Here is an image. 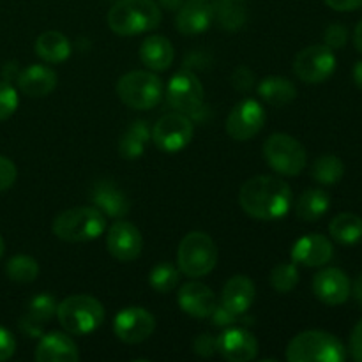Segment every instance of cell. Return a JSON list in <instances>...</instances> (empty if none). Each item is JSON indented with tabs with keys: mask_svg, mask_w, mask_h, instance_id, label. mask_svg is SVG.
<instances>
[{
	"mask_svg": "<svg viewBox=\"0 0 362 362\" xmlns=\"http://www.w3.org/2000/svg\"><path fill=\"white\" fill-rule=\"evenodd\" d=\"M218 246L205 232H191L180 240L177 267L187 278H204L218 264Z\"/></svg>",
	"mask_w": 362,
	"mask_h": 362,
	"instance_id": "cell-6",
	"label": "cell"
},
{
	"mask_svg": "<svg viewBox=\"0 0 362 362\" xmlns=\"http://www.w3.org/2000/svg\"><path fill=\"white\" fill-rule=\"evenodd\" d=\"M177 300L180 310L194 318H209L216 308L214 292L198 281H189L180 286Z\"/></svg>",
	"mask_w": 362,
	"mask_h": 362,
	"instance_id": "cell-19",
	"label": "cell"
},
{
	"mask_svg": "<svg viewBox=\"0 0 362 362\" xmlns=\"http://www.w3.org/2000/svg\"><path fill=\"white\" fill-rule=\"evenodd\" d=\"M193 350L204 359L214 356L218 352V346H216V338H212L211 334H200L193 341Z\"/></svg>",
	"mask_w": 362,
	"mask_h": 362,
	"instance_id": "cell-39",
	"label": "cell"
},
{
	"mask_svg": "<svg viewBox=\"0 0 362 362\" xmlns=\"http://www.w3.org/2000/svg\"><path fill=\"white\" fill-rule=\"evenodd\" d=\"M237 2H240V0H237Z\"/></svg>",
	"mask_w": 362,
	"mask_h": 362,
	"instance_id": "cell-50",
	"label": "cell"
},
{
	"mask_svg": "<svg viewBox=\"0 0 362 362\" xmlns=\"http://www.w3.org/2000/svg\"><path fill=\"white\" fill-rule=\"evenodd\" d=\"M90 198L95 207L110 218L122 219L131 211V202L127 194L112 180H99L92 189Z\"/></svg>",
	"mask_w": 362,
	"mask_h": 362,
	"instance_id": "cell-20",
	"label": "cell"
},
{
	"mask_svg": "<svg viewBox=\"0 0 362 362\" xmlns=\"http://www.w3.org/2000/svg\"><path fill=\"white\" fill-rule=\"evenodd\" d=\"M255 300V283L247 276H233L226 281L221 304L235 315H244Z\"/></svg>",
	"mask_w": 362,
	"mask_h": 362,
	"instance_id": "cell-24",
	"label": "cell"
},
{
	"mask_svg": "<svg viewBox=\"0 0 362 362\" xmlns=\"http://www.w3.org/2000/svg\"><path fill=\"white\" fill-rule=\"evenodd\" d=\"M152 131L145 120H134L119 140V154L126 159H136L144 156Z\"/></svg>",
	"mask_w": 362,
	"mask_h": 362,
	"instance_id": "cell-28",
	"label": "cell"
},
{
	"mask_svg": "<svg viewBox=\"0 0 362 362\" xmlns=\"http://www.w3.org/2000/svg\"><path fill=\"white\" fill-rule=\"evenodd\" d=\"M237 317H239V315H235V313H232V311L230 310H226L225 306H218V304H216V308H214V311H212L211 313V318H212V324L214 325H219V327H226V325H232V324H235L237 322Z\"/></svg>",
	"mask_w": 362,
	"mask_h": 362,
	"instance_id": "cell-41",
	"label": "cell"
},
{
	"mask_svg": "<svg viewBox=\"0 0 362 362\" xmlns=\"http://www.w3.org/2000/svg\"><path fill=\"white\" fill-rule=\"evenodd\" d=\"M332 255H334L332 243L320 233L300 237L292 246L293 264H300L304 267H322L331 262Z\"/></svg>",
	"mask_w": 362,
	"mask_h": 362,
	"instance_id": "cell-17",
	"label": "cell"
},
{
	"mask_svg": "<svg viewBox=\"0 0 362 362\" xmlns=\"http://www.w3.org/2000/svg\"><path fill=\"white\" fill-rule=\"evenodd\" d=\"M354 81H356L357 88L362 90V60L357 62L356 67H354Z\"/></svg>",
	"mask_w": 362,
	"mask_h": 362,
	"instance_id": "cell-46",
	"label": "cell"
},
{
	"mask_svg": "<svg viewBox=\"0 0 362 362\" xmlns=\"http://www.w3.org/2000/svg\"><path fill=\"white\" fill-rule=\"evenodd\" d=\"M258 94L267 105L283 108L290 105L297 98V88L288 78L285 76H267L258 85Z\"/></svg>",
	"mask_w": 362,
	"mask_h": 362,
	"instance_id": "cell-27",
	"label": "cell"
},
{
	"mask_svg": "<svg viewBox=\"0 0 362 362\" xmlns=\"http://www.w3.org/2000/svg\"><path fill=\"white\" fill-rule=\"evenodd\" d=\"M313 292L317 299L327 306H339L349 300L352 286L349 276L341 269L327 267L315 274Z\"/></svg>",
	"mask_w": 362,
	"mask_h": 362,
	"instance_id": "cell-15",
	"label": "cell"
},
{
	"mask_svg": "<svg viewBox=\"0 0 362 362\" xmlns=\"http://www.w3.org/2000/svg\"><path fill=\"white\" fill-rule=\"evenodd\" d=\"M204 85L191 71H179L173 74L166 87V101L175 112L194 115L204 106Z\"/></svg>",
	"mask_w": 362,
	"mask_h": 362,
	"instance_id": "cell-10",
	"label": "cell"
},
{
	"mask_svg": "<svg viewBox=\"0 0 362 362\" xmlns=\"http://www.w3.org/2000/svg\"><path fill=\"white\" fill-rule=\"evenodd\" d=\"M218 354L230 362H247L257 359L258 341L246 329H228L216 338Z\"/></svg>",
	"mask_w": 362,
	"mask_h": 362,
	"instance_id": "cell-16",
	"label": "cell"
},
{
	"mask_svg": "<svg viewBox=\"0 0 362 362\" xmlns=\"http://www.w3.org/2000/svg\"><path fill=\"white\" fill-rule=\"evenodd\" d=\"M329 233L336 243L352 246L362 239V218L352 212L338 214L329 225Z\"/></svg>",
	"mask_w": 362,
	"mask_h": 362,
	"instance_id": "cell-30",
	"label": "cell"
},
{
	"mask_svg": "<svg viewBox=\"0 0 362 362\" xmlns=\"http://www.w3.org/2000/svg\"><path fill=\"white\" fill-rule=\"evenodd\" d=\"M212 21L226 30H237L246 23V9L237 0H218L212 4Z\"/></svg>",
	"mask_w": 362,
	"mask_h": 362,
	"instance_id": "cell-31",
	"label": "cell"
},
{
	"mask_svg": "<svg viewBox=\"0 0 362 362\" xmlns=\"http://www.w3.org/2000/svg\"><path fill=\"white\" fill-rule=\"evenodd\" d=\"M350 352L354 359L362 362V320L354 327L350 336Z\"/></svg>",
	"mask_w": 362,
	"mask_h": 362,
	"instance_id": "cell-43",
	"label": "cell"
},
{
	"mask_svg": "<svg viewBox=\"0 0 362 362\" xmlns=\"http://www.w3.org/2000/svg\"><path fill=\"white\" fill-rule=\"evenodd\" d=\"M108 27L119 35L151 32L161 23V9L154 0H119L108 11Z\"/></svg>",
	"mask_w": 362,
	"mask_h": 362,
	"instance_id": "cell-2",
	"label": "cell"
},
{
	"mask_svg": "<svg viewBox=\"0 0 362 362\" xmlns=\"http://www.w3.org/2000/svg\"><path fill=\"white\" fill-rule=\"evenodd\" d=\"M324 41L325 46H329L331 49L343 48L346 45V41H349V30L341 23L329 25L324 32Z\"/></svg>",
	"mask_w": 362,
	"mask_h": 362,
	"instance_id": "cell-37",
	"label": "cell"
},
{
	"mask_svg": "<svg viewBox=\"0 0 362 362\" xmlns=\"http://www.w3.org/2000/svg\"><path fill=\"white\" fill-rule=\"evenodd\" d=\"M6 274L11 281L28 285V283H34L39 276V264L35 258L28 255H16L7 262Z\"/></svg>",
	"mask_w": 362,
	"mask_h": 362,
	"instance_id": "cell-33",
	"label": "cell"
},
{
	"mask_svg": "<svg viewBox=\"0 0 362 362\" xmlns=\"http://www.w3.org/2000/svg\"><path fill=\"white\" fill-rule=\"evenodd\" d=\"M331 9L339 11V13H350L362 7V0H324Z\"/></svg>",
	"mask_w": 362,
	"mask_h": 362,
	"instance_id": "cell-44",
	"label": "cell"
},
{
	"mask_svg": "<svg viewBox=\"0 0 362 362\" xmlns=\"http://www.w3.org/2000/svg\"><path fill=\"white\" fill-rule=\"evenodd\" d=\"M159 2L165 7H168V9H179L184 4V0H159Z\"/></svg>",
	"mask_w": 362,
	"mask_h": 362,
	"instance_id": "cell-48",
	"label": "cell"
},
{
	"mask_svg": "<svg viewBox=\"0 0 362 362\" xmlns=\"http://www.w3.org/2000/svg\"><path fill=\"white\" fill-rule=\"evenodd\" d=\"M264 158L274 172L281 175H299L306 168V148L286 133H276L264 144Z\"/></svg>",
	"mask_w": 362,
	"mask_h": 362,
	"instance_id": "cell-8",
	"label": "cell"
},
{
	"mask_svg": "<svg viewBox=\"0 0 362 362\" xmlns=\"http://www.w3.org/2000/svg\"><path fill=\"white\" fill-rule=\"evenodd\" d=\"M18 105H20V99H18L16 88L7 80L0 81V122L9 119L16 112Z\"/></svg>",
	"mask_w": 362,
	"mask_h": 362,
	"instance_id": "cell-36",
	"label": "cell"
},
{
	"mask_svg": "<svg viewBox=\"0 0 362 362\" xmlns=\"http://www.w3.org/2000/svg\"><path fill=\"white\" fill-rule=\"evenodd\" d=\"M52 230L64 243H88L105 233L106 218L98 207H73L57 216Z\"/></svg>",
	"mask_w": 362,
	"mask_h": 362,
	"instance_id": "cell-4",
	"label": "cell"
},
{
	"mask_svg": "<svg viewBox=\"0 0 362 362\" xmlns=\"http://www.w3.org/2000/svg\"><path fill=\"white\" fill-rule=\"evenodd\" d=\"M239 204L251 218L274 221L288 214L292 207V189L278 177L257 175L243 184Z\"/></svg>",
	"mask_w": 362,
	"mask_h": 362,
	"instance_id": "cell-1",
	"label": "cell"
},
{
	"mask_svg": "<svg viewBox=\"0 0 362 362\" xmlns=\"http://www.w3.org/2000/svg\"><path fill=\"white\" fill-rule=\"evenodd\" d=\"M18 87L28 98H45L57 87V73L42 64H32L16 76Z\"/></svg>",
	"mask_w": 362,
	"mask_h": 362,
	"instance_id": "cell-21",
	"label": "cell"
},
{
	"mask_svg": "<svg viewBox=\"0 0 362 362\" xmlns=\"http://www.w3.org/2000/svg\"><path fill=\"white\" fill-rule=\"evenodd\" d=\"M352 293H354V297H356L357 303L362 304V274L356 279V285H354Z\"/></svg>",
	"mask_w": 362,
	"mask_h": 362,
	"instance_id": "cell-47",
	"label": "cell"
},
{
	"mask_svg": "<svg viewBox=\"0 0 362 362\" xmlns=\"http://www.w3.org/2000/svg\"><path fill=\"white\" fill-rule=\"evenodd\" d=\"M345 175V165L336 156H322L313 163L311 177L322 186H334Z\"/></svg>",
	"mask_w": 362,
	"mask_h": 362,
	"instance_id": "cell-32",
	"label": "cell"
},
{
	"mask_svg": "<svg viewBox=\"0 0 362 362\" xmlns=\"http://www.w3.org/2000/svg\"><path fill=\"white\" fill-rule=\"evenodd\" d=\"M35 53L39 59H42L48 64L64 62L71 57V42L62 32L48 30L42 32L34 45Z\"/></svg>",
	"mask_w": 362,
	"mask_h": 362,
	"instance_id": "cell-26",
	"label": "cell"
},
{
	"mask_svg": "<svg viewBox=\"0 0 362 362\" xmlns=\"http://www.w3.org/2000/svg\"><path fill=\"white\" fill-rule=\"evenodd\" d=\"M232 83L239 90H247V88L253 87V73L247 67H239V69L233 71Z\"/></svg>",
	"mask_w": 362,
	"mask_h": 362,
	"instance_id": "cell-42",
	"label": "cell"
},
{
	"mask_svg": "<svg viewBox=\"0 0 362 362\" xmlns=\"http://www.w3.org/2000/svg\"><path fill=\"white\" fill-rule=\"evenodd\" d=\"M165 94L161 78L152 71H131L117 81V95L133 110H151L159 105Z\"/></svg>",
	"mask_w": 362,
	"mask_h": 362,
	"instance_id": "cell-7",
	"label": "cell"
},
{
	"mask_svg": "<svg viewBox=\"0 0 362 362\" xmlns=\"http://www.w3.org/2000/svg\"><path fill=\"white\" fill-rule=\"evenodd\" d=\"M156 329V320L152 313L138 306L126 308L119 311L113 320V332L117 338L127 345L144 343L152 336Z\"/></svg>",
	"mask_w": 362,
	"mask_h": 362,
	"instance_id": "cell-13",
	"label": "cell"
},
{
	"mask_svg": "<svg viewBox=\"0 0 362 362\" xmlns=\"http://www.w3.org/2000/svg\"><path fill=\"white\" fill-rule=\"evenodd\" d=\"M57 300L49 293H41L35 296L28 304V311L20 320V329L30 338H39L42 336V329L52 320L53 315L57 313Z\"/></svg>",
	"mask_w": 362,
	"mask_h": 362,
	"instance_id": "cell-23",
	"label": "cell"
},
{
	"mask_svg": "<svg viewBox=\"0 0 362 362\" xmlns=\"http://www.w3.org/2000/svg\"><path fill=\"white\" fill-rule=\"evenodd\" d=\"M331 207V197L322 189H308L297 198L296 214L306 223H315L327 214Z\"/></svg>",
	"mask_w": 362,
	"mask_h": 362,
	"instance_id": "cell-29",
	"label": "cell"
},
{
	"mask_svg": "<svg viewBox=\"0 0 362 362\" xmlns=\"http://www.w3.org/2000/svg\"><path fill=\"white\" fill-rule=\"evenodd\" d=\"M57 318L69 334L87 336L103 325L105 308L95 297L71 296L57 306Z\"/></svg>",
	"mask_w": 362,
	"mask_h": 362,
	"instance_id": "cell-5",
	"label": "cell"
},
{
	"mask_svg": "<svg viewBox=\"0 0 362 362\" xmlns=\"http://www.w3.org/2000/svg\"><path fill=\"white\" fill-rule=\"evenodd\" d=\"M140 59L151 71H166L175 59L173 45L163 35H151L140 46Z\"/></svg>",
	"mask_w": 362,
	"mask_h": 362,
	"instance_id": "cell-25",
	"label": "cell"
},
{
	"mask_svg": "<svg viewBox=\"0 0 362 362\" xmlns=\"http://www.w3.org/2000/svg\"><path fill=\"white\" fill-rule=\"evenodd\" d=\"M299 283V269L296 264L283 262L271 271V285L278 293H288Z\"/></svg>",
	"mask_w": 362,
	"mask_h": 362,
	"instance_id": "cell-35",
	"label": "cell"
},
{
	"mask_svg": "<svg viewBox=\"0 0 362 362\" xmlns=\"http://www.w3.org/2000/svg\"><path fill=\"white\" fill-rule=\"evenodd\" d=\"M34 359L37 362H76L80 352L73 339L60 331L42 334L35 346Z\"/></svg>",
	"mask_w": 362,
	"mask_h": 362,
	"instance_id": "cell-18",
	"label": "cell"
},
{
	"mask_svg": "<svg viewBox=\"0 0 362 362\" xmlns=\"http://www.w3.org/2000/svg\"><path fill=\"white\" fill-rule=\"evenodd\" d=\"M265 110L257 99H243L233 106L226 119V133L237 141L251 140L265 126Z\"/></svg>",
	"mask_w": 362,
	"mask_h": 362,
	"instance_id": "cell-12",
	"label": "cell"
},
{
	"mask_svg": "<svg viewBox=\"0 0 362 362\" xmlns=\"http://www.w3.org/2000/svg\"><path fill=\"white\" fill-rule=\"evenodd\" d=\"M212 25V7L205 0H187L179 7L175 27L180 34H202Z\"/></svg>",
	"mask_w": 362,
	"mask_h": 362,
	"instance_id": "cell-22",
	"label": "cell"
},
{
	"mask_svg": "<svg viewBox=\"0 0 362 362\" xmlns=\"http://www.w3.org/2000/svg\"><path fill=\"white\" fill-rule=\"evenodd\" d=\"M336 69V57L325 45H313L300 49L293 60V73L304 83H324Z\"/></svg>",
	"mask_w": 362,
	"mask_h": 362,
	"instance_id": "cell-11",
	"label": "cell"
},
{
	"mask_svg": "<svg viewBox=\"0 0 362 362\" xmlns=\"http://www.w3.org/2000/svg\"><path fill=\"white\" fill-rule=\"evenodd\" d=\"M4 250H6V246H4V240H2V237H0V258H2Z\"/></svg>",
	"mask_w": 362,
	"mask_h": 362,
	"instance_id": "cell-49",
	"label": "cell"
},
{
	"mask_svg": "<svg viewBox=\"0 0 362 362\" xmlns=\"http://www.w3.org/2000/svg\"><path fill=\"white\" fill-rule=\"evenodd\" d=\"M354 45H356L357 52L362 53V20L357 23L356 30H354Z\"/></svg>",
	"mask_w": 362,
	"mask_h": 362,
	"instance_id": "cell-45",
	"label": "cell"
},
{
	"mask_svg": "<svg viewBox=\"0 0 362 362\" xmlns=\"http://www.w3.org/2000/svg\"><path fill=\"white\" fill-rule=\"evenodd\" d=\"M346 350L336 336L325 331H304L290 339L286 361L290 362H343Z\"/></svg>",
	"mask_w": 362,
	"mask_h": 362,
	"instance_id": "cell-3",
	"label": "cell"
},
{
	"mask_svg": "<svg viewBox=\"0 0 362 362\" xmlns=\"http://www.w3.org/2000/svg\"><path fill=\"white\" fill-rule=\"evenodd\" d=\"M14 352H16V339L6 327H0V362L9 361Z\"/></svg>",
	"mask_w": 362,
	"mask_h": 362,
	"instance_id": "cell-40",
	"label": "cell"
},
{
	"mask_svg": "<svg viewBox=\"0 0 362 362\" xmlns=\"http://www.w3.org/2000/svg\"><path fill=\"white\" fill-rule=\"evenodd\" d=\"M180 271L172 262H159L148 274V285L158 293H168L179 285Z\"/></svg>",
	"mask_w": 362,
	"mask_h": 362,
	"instance_id": "cell-34",
	"label": "cell"
},
{
	"mask_svg": "<svg viewBox=\"0 0 362 362\" xmlns=\"http://www.w3.org/2000/svg\"><path fill=\"white\" fill-rule=\"evenodd\" d=\"M106 247H108V253L117 260L133 262L141 255L144 239H141L140 230L133 223L119 219L110 226L106 233Z\"/></svg>",
	"mask_w": 362,
	"mask_h": 362,
	"instance_id": "cell-14",
	"label": "cell"
},
{
	"mask_svg": "<svg viewBox=\"0 0 362 362\" xmlns=\"http://www.w3.org/2000/svg\"><path fill=\"white\" fill-rule=\"evenodd\" d=\"M194 134V126L191 119L184 113L173 112L166 113L165 117L156 122L152 129V140L156 147L168 154H175L186 148L191 144Z\"/></svg>",
	"mask_w": 362,
	"mask_h": 362,
	"instance_id": "cell-9",
	"label": "cell"
},
{
	"mask_svg": "<svg viewBox=\"0 0 362 362\" xmlns=\"http://www.w3.org/2000/svg\"><path fill=\"white\" fill-rule=\"evenodd\" d=\"M18 170L11 159L0 156V193L7 191L14 182H16Z\"/></svg>",
	"mask_w": 362,
	"mask_h": 362,
	"instance_id": "cell-38",
	"label": "cell"
}]
</instances>
